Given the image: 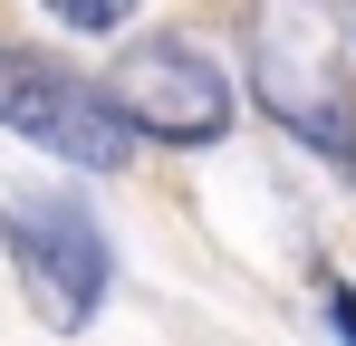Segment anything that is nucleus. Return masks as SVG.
<instances>
[{"label": "nucleus", "mask_w": 356, "mask_h": 346, "mask_svg": "<svg viewBox=\"0 0 356 346\" xmlns=\"http://www.w3.org/2000/svg\"><path fill=\"white\" fill-rule=\"evenodd\" d=\"M318 298H327V318H337V337L356 346V288H347V279H318Z\"/></svg>", "instance_id": "nucleus-5"}, {"label": "nucleus", "mask_w": 356, "mask_h": 346, "mask_svg": "<svg viewBox=\"0 0 356 346\" xmlns=\"http://www.w3.org/2000/svg\"><path fill=\"white\" fill-rule=\"evenodd\" d=\"M0 240H10V270L29 288V308L49 327H87L97 298H106V240L77 202H10L0 212Z\"/></svg>", "instance_id": "nucleus-3"}, {"label": "nucleus", "mask_w": 356, "mask_h": 346, "mask_svg": "<svg viewBox=\"0 0 356 346\" xmlns=\"http://www.w3.org/2000/svg\"><path fill=\"white\" fill-rule=\"evenodd\" d=\"M49 10H58L77 39H106V29H125V10H135V0H49Z\"/></svg>", "instance_id": "nucleus-4"}, {"label": "nucleus", "mask_w": 356, "mask_h": 346, "mask_svg": "<svg viewBox=\"0 0 356 346\" xmlns=\"http://www.w3.org/2000/svg\"><path fill=\"white\" fill-rule=\"evenodd\" d=\"M0 125H19L29 145H49V154H67V164L87 173H116L125 164V115L87 87V77H67L58 58L19 49V39H0Z\"/></svg>", "instance_id": "nucleus-1"}, {"label": "nucleus", "mask_w": 356, "mask_h": 346, "mask_svg": "<svg viewBox=\"0 0 356 346\" xmlns=\"http://www.w3.org/2000/svg\"><path fill=\"white\" fill-rule=\"evenodd\" d=\"M106 106L125 115V135H154V145H222L232 135V77L183 39H145L116 58Z\"/></svg>", "instance_id": "nucleus-2"}]
</instances>
